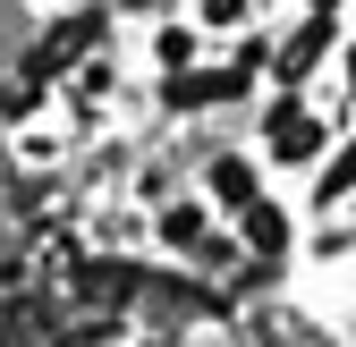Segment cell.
Returning a JSON list of instances; mask_svg holds the SVG:
<instances>
[{
  "label": "cell",
  "instance_id": "cell-1",
  "mask_svg": "<svg viewBox=\"0 0 356 347\" xmlns=\"http://www.w3.org/2000/svg\"><path fill=\"white\" fill-rule=\"evenodd\" d=\"M212 187L229 195V203H246V195H254V178H246V161H220V178H212Z\"/></svg>",
  "mask_w": 356,
  "mask_h": 347
},
{
  "label": "cell",
  "instance_id": "cell-2",
  "mask_svg": "<svg viewBox=\"0 0 356 347\" xmlns=\"http://www.w3.org/2000/svg\"><path fill=\"white\" fill-rule=\"evenodd\" d=\"M17 42V0H0V51Z\"/></svg>",
  "mask_w": 356,
  "mask_h": 347
}]
</instances>
